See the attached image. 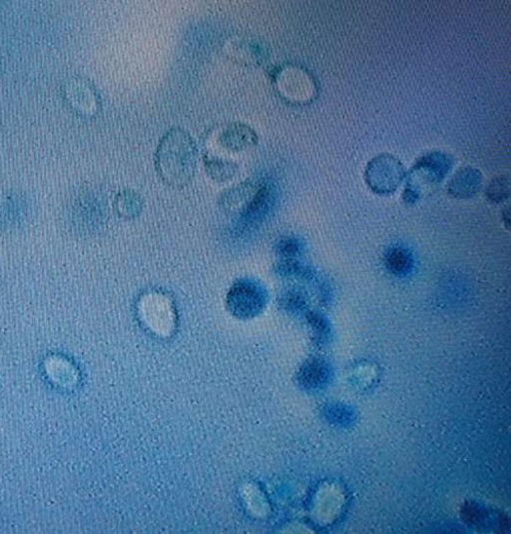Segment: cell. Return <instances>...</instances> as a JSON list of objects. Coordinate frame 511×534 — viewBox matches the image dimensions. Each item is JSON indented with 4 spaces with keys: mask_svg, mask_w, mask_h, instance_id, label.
I'll use <instances>...</instances> for the list:
<instances>
[{
    "mask_svg": "<svg viewBox=\"0 0 511 534\" xmlns=\"http://www.w3.org/2000/svg\"><path fill=\"white\" fill-rule=\"evenodd\" d=\"M205 168L207 174L218 182H226L237 173V166L234 162L208 155L205 157Z\"/></svg>",
    "mask_w": 511,
    "mask_h": 534,
    "instance_id": "obj_5",
    "label": "cell"
},
{
    "mask_svg": "<svg viewBox=\"0 0 511 534\" xmlns=\"http://www.w3.org/2000/svg\"><path fill=\"white\" fill-rule=\"evenodd\" d=\"M197 145L189 132L180 127L168 130L155 153V165L164 182L172 187L187 185L197 167Z\"/></svg>",
    "mask_w": 511,
    "mask_h": 534,
    "instance_id": "obj_1",
    "label": "cell"
},
{
    "mask_svg": "<svg viewBox=\"0 0 511 534\" xmlns=\"http://www.w3.org/2000/svg\"><path fill=\"white\" fill-rule=\"evenodd\" d=\"M275 189L267 182L258 183L251 197L239 215V228L242 231H250L263 222L275 203Z\"/></svg>",
    "mask_w": 511,
    "mask_h": 534,
    "instance_id": "obj_3",
    "label": "cell"
},
{
    "mask_svg": "<svg viewBox=\"0 0 511 534\" xmlns=\"http://www.w3.org/2000/svg\"><path fill=\"white\" fill-rule=\"evenodd\" d=\"M282 306L288 310H300L306 305V297L300 289L290 288L284 291L279 298Z\"/></svg>",
    "mask_w": 511,
    "mask_h": 534,
    "instance_id": "obj_10",
    "label": "cell"
},
{
    "mask_svg": "<svg viewBox=\"0 0 511 534\" xmlns=\"http://www.w3.org/2000/svg\"><path fill=\"white\" fill-rule=\"evenodd\" d=\"M386 266L395 274L408 273L412 266V256L403 249H392L386 256Z\"/></svg>",
    "mask_w": 511,
    "mask_h": 534,
    "instance_id": "obj_9",
    "label": "cell"
},
{
    "mask_svg": "<svg viewBox=\"0 0 511 534\" xmlns=\"http://www.w3.org/2000/svg\"><path fill=\"white\" fill-rule=\"evenodd\" d=\"M303 251L302 241L292 236L281 238L275 244V252L281 260H297L302 255Z\"/></svg>",
    "mask_w": 511,
    "mask_h": 534,
    "instance_id": "obj_8",
    "label": "cell"
},
{
    "mask_svg": "<svg viewBox=\"0 0 511 534\" xmlns=\"http://www.w3.org/2000/svg\"><path fill=\"white\" fill-rule=\"evenodd\" d=\"M275 273L286 279L310 280L314 277L313 270L297 260H281L275 266Z\"/></svg>",
    "mask_w": 511,
    "mask_h": 534,
    "instance_id": "obj_6",
    "label": "cell"
},
{
    "mask_svg": "<svg viewBox=\"0 0 511 534\" xmlns=\"http://www.w3.org/2000/svg\"><path fill=\"white\" fill-rule=\"evenodd\" d=\"M116 205L120 215L124 218L133 219L141 213L143 203L138 194L128 190L118 195Z\"/></svg>",
    "mask_w": 511,
    "mask_h": 534,
    "instance_id": "obj_7",
    "label": "cell"
},
{
    "mask_svg": "<svg viewBox=\"0 0 511 534\" xmlns=\"http://www.w3.org/2000/svg\"><path fill=\"white\" fill-rule=\"evenodd\" d=\"M219 143L227 150L241 152L254 147L258 143V135L252 127L237 122L223 129L219 135Z\"/></svg>",
    "mask_w": 511,
    "mask_h": 534,
    "instance_id": "obj_4",
    "label": "cell"
},
{
    "mask_svg": "<svg viewBox=\"0 0 511 534\" xmlns=\"http://www.w3.org/2000/svg\"><path fill=\"white\" fill-rule=\"evenodd\" d=\"M227 307L234 316L248 319L259 315L268 302V291L263 284L250 278L237 280L229 289Z\"/></svg>",
    "mask_w": 511,
    "mask_h": 534,
    "instance_id": "obj_2",
    "label": "cell"
}]
</instances>
